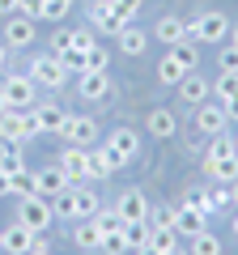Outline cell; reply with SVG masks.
I'll use <instances>...</instances> for the list:
<instances>
[{"label":"cell","mask_w":238,"mask_h":255,"mask_svg":"<svg viewBox=\"0 0 238 255\" xmlns=\"http://www.w3.org/2000/svg\"><path fill=\"white\" fill-rule=\"evenodd\" d=\"M166 255H187V251H183V247H179V251H166Z\"/></svg>","instance_id":"obj_54"},{"label":"cell","mask_w":238,"mask_h":255,"mask_svg":"<svg viewBox=\"0 0 238 255\" xmlns=\"http://www.w3.org/2000/svg\"><path fill=\"white\" fill-rule=\"evenodd\" d=\"M179 94H183V102H187V107H200V102H209V94H213V85L204 81L200 73H187L183 81H179Z\"/></svg>","instance_id":"obj_18"},{"label":"cell","mask_w":238,"mask_h":255,"mask_svg":"<svg viewBox=\"0 0 238 255\" xmlns=\"http://www.w3.org/2000/svg\"><path fill=\"white\" fill-rule=\"evenodd\" d=\"M85 166H90V179H107V174H115L123 162L115 157L111 145H90L85 149Z\"/></svg>","instance_id":"obj_7"},{"label":"cell","mask_w":238,"mask_h":255,"mask_svg":"<svg viewBox=\"0 0 238 255\" xmlns=\"http://www.w3.org/2000/svg\"><path fill=\"white\" fill-rule=\"evenodd\" d=\"M68 9H73V4H64V0H43L38 17H43V21H64V17H68Z\"/></svg>","instance_id":"obj_39"},{"label":"cell","mask_w":238,"mask_h":255,"mask_svg":"<svg viewBox=\"0 0 238 255\" xmlns=\"http://www.w3.org/2000/svg\"><path fill=\"white\" fill-rule=\"evenodd\" d=\"M149 230H153L149 221H123V238H128V247H132V251L149 243Z\"/></svg>","instance_id":"obj_31"},{"label":"cell","mask_w":238,"mask_h":255,"mask_svg":"<svg viewBox=\"0 0 238 255\" xmlns=\"http://www.w3.org/2000/svg\"><path fill=\"white\" fill-rule=\"evenodd\" d=\"M187 255H221V238L204 230V234H196V238H192V247H187Z\"/></svg>","instance_id":"obj_30"},{"label":"cell","mask_w":238,"mask_h":255,"mask_svg":"<svg viewBox=\"0 0 238 255\" xmlns=\"http://www.w3.org/2000/svg\"><path fill=\"white\" fill-rule=\"evenodd\" d=\"M230 153H238L234 136H226V132H217V136H213V145H209V153H204V157H230Z\"/></svg>","instance_id":"obj_37"},{"label":"cell","mask_w":238,"mask_h":255,"mask_svg":"<svg viewBox=\"0 0 238 255\" xmlns=\"http://www.w3.org/2000/svg\"><path fill=\"white\" fill-rule=\"evenodd\" d=\"M64 4H73V0H64Z\"/></svg>","instance_id":"obj_56"},{"label":"cell","mask_w":238,"mask_h":255,"mask_svg":"<svg viewBox=\"0 0 238 255\" xmlns=\"http://www.w3.org/2000/svg\"><path fill=\"white\" fill-rule=\"evenodd\" d=\"M217 68H221V73H238V47L234 43H226L217 51Z\"/></svg>","instance_id":"obj_41"},{"label":"cell","mask_w":238,"mask_h":255,"mask_svg":"<svg viewBox=\"0 0 238 255\" xmlns=\"http://www.w3.org/2000/svg\"><path fill=\"white\" fill-rule=\"evenodd\" d=\"M115 209H119V217H123V221H149V200L140 196L136 187L123 191V196L115 200Z\"/></svg>","instance_id":"obj_16"},{"label":"cell","mask_w":238,"mask_h":255,"mask_svg":"<svg viewBox=\"0 0 238 255\" xmlns=\"http://www.w3.org/2000/svg\"><path fill=\"white\" fill-rule=\"evenodd\" d=\"M77 247H85V251H98L102 247V230H98V221L94 217H85V221H77Z\"/></svg>","instance_id":"obj_26"},{"label":"cell","mask_w":238,"mask_h":255,"mask_svg":"<svg viewBox=\"0 0 238 255\" xmlns=\"http://www.w3.org/2000/svg\"><path fill=\"white\" fill-rule=\"evenodd\" d=\"M34 115H38V128H43V132H60V128L68 124V111L60 107V102H38Z\"/></svg>","instance_id":"obj_21"},{"label":"cell","mask_w":238,"mask_h":255,"mask_svg":"<svg viewBox=\"0 0 238 255\" xmlns=\"http://www.w3.org/2000/svg\"><path fill=\"white\" fill-rule=\"evenodd\" d=\"M4 47H30L34 43V17H26V13H13L9 21H4Z\"/></svg>","instance_id":"obj_8"},{"label":"cell","mask_w":238,"mask_h":255,"mask_svg":"<svg viewBox=\"0 0 238 255\" xmlns=\"http://www.w3.org/2000/svg\"><path fill=\"white\" fill-rule=\"evenodd\" d=\"M187 38H196V43H226L230 38V17L217 13V9L196 13V17L187 21Z\"/></svg>","instance_id":"obj_1"},{"label":"cell","mask_w":238,"mask_h":255,"mask_svg":"<svg viewBox=\"0 0 238 255\" xmlns=\"http://www.w3.org/2000/svg\"><path fill=\"white\" fill-rule=\"evenodd\" d=\"M0 140H13V145H26L30 140L26 111H4V115H0Z\"/></svg>","instance_id":"obj_15"},{"label":"cell","mask_w":238,"mask_h":255,"mask_svg":"<svg viewBox=\"0 0 238 255\" xmlns=\"http://www.w3.org/2000/svg\"><path fill=\"white\" fill-rule=\"evenodd\" d=\"M192 124H196V132H204V136H217V132H226L230 115H226V107H217V102H200L196 115H192Z\"/></svg>","instance_id":"obj_6"},{"label":"cell","mask_w":238,"mask_h":255,"mask_svg":"<svg viewBox=\"0 0 238 255\" xmlns=\"http://www.w3.org/2000/svg\"><path fill=\"white\" fill-rule=\"evenodd\" d=\"M77 90H81V98L102 102V98L111 94V77H107V73H94V68H85V73H77Z\"/></svg>","instance_id":"obj_13"},{"label":"cell","mask_w":238,"mask_h":255,"mask_svg":"<svg viewBox=\"0 0 238 255\" xmlns=\"http://www.w3.org/2000/svg\"><path fill=\"white\" fill-rule=\"evenodd\" d=\"M17 221L30 230V234H43L47 226L55 221V213H51V204H47V196H21V204H17Z\"/></svg>","instance_id":"obj_2"},{"label":"cell","mask_w":238,"mask_h":255,"mask_svg":"<svg viewBox=\"0 0 238 255\" xmlns=\"http://www.w3.org/2000/svg\"><path fill=\"white\" fill-rule=\"evenodd\" d=\"M73 47H77V51H90V47H94V34H90V30H73Z\"/></svg>","instance_id":"obj_44"},{"label":"cell","mask_w":238,"mask_h":255,"mask_svg":"<svg viewBox=\"0 0 238 255\" xmlns=\"http://www.w3.org/2000/svg\"><path fill=\"white\" fill-rule=\"evenodd\" d=\"M60 170L68 174L73 183H85L90 179V166H85V145H64V153H60Z\"/></svg>","instance_id":"obj_10"},{"label":"cell","mask_w":238,"mask_h":255,"mask_svg":"<svg viewBox=\"0 0 238 255\" xmlns=\"http://www.w3.org/2000/svg\"><path fill=\"white\" fill-rule=\"evenodd\" d=\"M230 43H234V47H238V26H230Z\"/></svg>","instance_id":"obj_51"},{"label":"cell","mask_w":238,"mask_h":255,"mask_svg":"<svg viewBox=\"0 0 238 255\" xmlns=\"http://www.w3.org/2000/svg\"><path fill=\"white\" fill-rule=\"evenodd\" d=\"M90 26H98L102 34H119L128 21L115 13V4H111V0H94V4H90Z\"/></svg>","instance_id":"obj_9"},{"label":"cell","mask_w":238,"mask_h":255,"mask_svg":"<svg viewBox=\"0 0 238 255\" xmlns=\"http://www.w3.org/2000/svg\"><path fill=\"white\" fill-rule=\"evenodd\" d=\"M0 251H4V230H0Z\"/></svg>","instance_id":"obj_55"},{"label":"cell","mask_w":238,"mask_h":255,"mask_svg":"<svg viewBox=\"0 0 238 255\" xmlns=\"http://www.w3.org/2000/svg\"><path fill=\"white\" fill-rule=\"evenodd\" d=\"M4 55H9V51H4V38H0V68H4Z\"/></svg>","instance_id":"obj_52"},{"label":"cell","mask_w":238,"mask_h":255,"mask_svg":"<svg viewBox=\"0 0 238 255\" xmlns=\"http://www.w3.org/2000/svg\"><path fill=\"white\" fill-rule=\"evenodd\" d=\"M213 94H217L221 102H230V98L238 94V73H221L217 81H213Z\"/></svg>","instance_id":"obj_35"},{"label":"cell","mask_w":238,"mask_h":255,"mask_svg":"<svg viewBox=\"0 0 238 255\" xmlns=\"http://www.w3.org/2000/svg\"><path fill=\"white\" fill-rule=\"evenodd\" d=\"M234 145H238V136H234Z\"/></svg>","instance_id":"obj_57"},{"label":"cell","mask_w":238,"mask_h":255,"mask_svg":"<svg viewBox=\"0 0 238 255\" xmlns=\"http://www.w3.org/2000/svg\"><path fill=\"white\" fill-rule=\"evenodd\" d=\"M204 174H209L213 183H234L238 179V153H230V157H204Z\"/></svg>","instance_id":"obj_19"},{"label":"cell","mask_w":238,"mask_h":255,"mask_svg":"<svg viewBox=\"0 0 238 255\" xmlns=\"http://www.w3.org/2000/svg\"><path fill=\"white\" fill-rule=\"evenodd\" d=\"M34 90H38V85L30 81V73L26 77H0V94H4V102H9V111L34 107Z\"/></svg>","instance_id":"obj_4"},{"label":"cell","mask_w":238,"mask_h":255,"mask_svg":"<svg viewBox=\"0 0 238 255\" xmlns=\"http://www.w3.org/2000/svg\"><path fill=\"white\" fill-rule=\"evenodd\" d=\"M107 145L115 149V157H119L123 166L136 162V153H140V140H136V132H132V128H115V132L107 136Z\"/></svg>","instance_id":"obj_12"},{"label":"cell","mask_w":238,"mask_h":255,"mask_svg":"<svg viewBox=\"0 0 238 255\" xmlns=\"http://www.w3.org/2000/svg\"><path fill=\"white\" fill-rule=\"evenodd\" d=\"M94 221H98L102 234H111V230H123V217H119V209H98V213H94Z\"/></svg>","instance_id":"obj_38"},{"label":"cell","mask_w":238,"mask_h":255,"mask_svg":"<svg viewBox=\"0 0 238 255\" xmlns=\"http://www.w3.org/2000/svg\"><path fill=\"white\" fill-rule=\"evenodd\" d=\"M221 107H226V115H230V119H238V94H234L230 102H221Z\"/></svg>","instance_id":"obj_47"},{"label":"cell","mask_w":238,"mask_h":255,"mask_svg":"<svg viewBox=\"0 0 238 255\" xmlns=\"http://www.w3.org/2000/svg\"><path fill=\"white\" fill-rule=\"evenodd\" d=\"M149 247H153V251H179V230L174 226H153L149 230Z\"/></svg>","instance_id":"obj_27"},{"label":"cell","mask_w":238,"mask_h":255,"mask_svg":"<svg viewBox=\"0 0 238 255\" xmlns=\"http://www.w3.org/2000/svg\"><path fill=\"white\" fill-rule=\"evenodd\" d=\"M17 170H26V157H21V145L4 140V145H0V174L9 179V174H17Z\"/></svg>","instance_id":"obj_25"},{"label":"cell","mask_w":238,"mask_h":255,"mask_svg":"<svg viewBox=\"0 0 238 255\" xmlns=\"http://www.w3.org/2000/svg\"><path fill=\"white\" fill-rule=\"evenodd\" d=\"M98 251L102 255H123V251H132V247H128V238H123V230H111V234H102Z\"/></svg>","instance_id":"obj_33"},{"label":"cell","mask_w":238,"mask_h":255,"mask_svg":"<svg viewBox=\"0 0 238 255\" xmlns=\"http://www.w3.org/2000/svg\"><path fill=\"white\" fill-rule=\"evenodd\" d=\"M153 34H157V43L174 47V43H183V38H187V21H183V17H174V13H166V17H157Z\"/></svg>","instance_id":"obj_17"},{"label":"cell","mask_w":238,"mask_h":255,"mask_svg":"<svg viewBox=\"0 0 238 255\" xmlns=\"http://www.w3.org/2000/svg\"><path fill=\"white\" fill-rule=\"evenodd\" d=\"M183 209H209V187H196V183H192V187L183 191Z\"/></svg>","instance_id":"obj_40"},{"label":"cell","mask_w":238,"mask_h":255,"mask_svg":"<svg viewBox=\"0 0 238 255\" xmlns=\"http://www.w3.org/2000/svg\"><path fill=\"white\" fill-rule=\"evenodd\" d=\"M136 255H162V251H153V247L145 243V247H136Z\"/></svg>","instance_id":"obj_48"},{"label":"cell","mask_w":238,"mask_h":255,"mask_svg":"<svg viewBox=\"0 0 238 255\" xmlns=\"http://www.w3.org/2000/svg\"><path fill=\"white\" fill-rule=\"evenodd\" d=\"M166 51H170L174 60L183 64L187 73H196V68H200V47H196V38H183V43H174V47H166Z\"/></svg>","instance_id":"obj_24"},{"label":"cell","mask_w":238,"mask_h":255,"mask_svg":"<svg viewBox=\"0 0 238 255\" xmlns=\"http://www.w3.org/2000/svg\"><path fill=\"white\" fill-rule=\"evenodd\" d=\"M30 81L38 85V90H60V85L68 81V68L55 55H34V64H30Z\"/></svg>","instance_id":"obj_3"},{"label":"cell","mask_w":238,"mask_h":255,"mask_svg":"<svg viewBox=\"0 0 238 255\" xmlns=\"http://www.w3.org/2000/svg\"><path fill=\"white\" fill-rule=\"evenodd\" d=\"M4 111H9V102H4V94H0V115H4Z\"/></svg>","instance_id":"obj_53"},{"label":"cell","mask_w":238,"mask_h":255,"mask_svg":"<svg viewBox=\"0 0 238 255\" xmlns=\"http://www.w3.org/2000/svg\"><path fill=\"white\" fill-rule=\"evenodd\" d=\"M30 247H34V234H30L21 221H13V226L4 230V251L9 255H30Z\"/></svg>","instance_id":"obj_23"},{"label":"cell","mask_w":238,"mask_h":255,"mask_svg":"<svg viewBox=\"0 0 238 255\" xmlns=\"http://www.w3.org/2000/svg\"><path fill=\"white\" fill-rule=\"evenodd\" d=\"M174 221H179V209H170V204L149 209V226H174Z\"/></svg>","instance_id":"obj_42"},{"label":"cell","mask_w":238,"mask_h":255,"mask_svg":"<svg viewBox=\"0 0 238 255\" xmlns=\"http://www.w3.org/2000/svg\"><path fill=\"white\" fill-rule=\"evenodd\" d=\"M85 68H94V73H107V68H111V51H107L102 43H94L90 51H85Z\"/></svg>","instance_id":"obj_34"},{"label":"cell","mask_w":238,"mask_h":255,"mask_svg":"<svg viewBox=\"0 0 238 255\" xmlns=\"http://www.w3.org/2000/svg\"><path fill=\"white\" fill-rule=\"evenodd\" d=\"M68 187H77V183L68 179L60 166H47V170L34 174V191H38V196H60V191H68Z\"/></svg>","instance_id":"obj_11"},{"label":"cell","mask_w":238,"mask_h":255,"mask_svg":"<svg viewBox=\"0 0 238 255\" xmlns=\"http://www.w3.org/2000/svg\"><path fill=\"white\" fill-rule=\"evenodd\" d=\"M183 77H187V68H183L179 60H174L170 51H166L162 60H157V81H162V85H179Z\"/></svg>","instance_id":"obj_28"},{"label":"cell","mask_w":238,"mask_h":255,"mask_svg":"<svg viewBox=\"0 0 238 255\" xmlns=\"http://www.w3.org/2000/svg\"><path fill=\"white\" fill-rule=\"evenodd\" d=\"M209 209H234V196H230V183H213L209 187Z\"/></svg>","instance_id":"obj_32"},{"label":"cell","mask_w":238,"mask_h":255,"mask_svg":"<svg viewBox=\"0 0 238 255\" xmlns=\"http://www.w3.org/2000/svg\"><path fill=\"white\" fill-rule=\"evenodd\" d=\"M145 47H149V38L140 34V30L132 26V21H128V26H123V30H119V51H123V55H140V51H145Z\"/></svg>","instance_id":"obj_29"},{"label":"cell","mask_w":238,"mask_h":255,"mask_svg":"<svg viewBox=\"0 0 238 255\" xmlns=\"http://www.w3.org/2000/svg\"><path fill=\"white\" fill-rule=\"evenodd\" d=\"M209 217H213L209 209H183V204H179V221H174V230H179L183 238H196V234L209 230Z\"/></svg>","instance_id":"obj_14"},{"label":"cell","mask_w":238,"mask_h":255,"mask_svg":"<svg viewBox=\"0 0 238 255\" xmlns=\"http://www.w3.org/2000/svg\"><path fill=\"white\" fill-rule=\"evenodd\" d=\"M102 204H98V196H94L85 183H77L73 187V221H85V217H94Z\"/></svg>","instance_id":"obj_22"},{"label":"cell","mask_w":238,"mask_h":255,"mask_svg":"<svg viewBox=\"0 0 238 255\" xmlns=\"http://www.w3.org/2000/svg\"><path fill=\"white\" fill-rule=\"evenodd\" d=\"M149 132H153L157 140H170L174 132H179V119H174L170 107H153L149 111Z\"/></svg>","instance_id":"obj_20"},{"label":"cell","mask_w":238,"mask_h":255,"mask_svg":"<svg viewBox=\"0 0 238 255\" xmlns=\"http://www.w3.org/2000/svg\"><path fill=\"white\" fill-rule=\"evenodd\" d=\"M38 9H43V0H17V13H26L34 21H38Z\"/></svg>","instance_id":"obj_45"},{"label":"cell","mask_w":238,"mask_h":255,"mask_svg":"<svg viewBox=\"0 0 238 255\" xmlns=\"http://www.w3.org/2000/svg\"><path fill=\"white\" fill-rule=\"evenodd\" d=\"M230 196H234V209H238V179L230 183Z\"/></svg>","instance_id":"obj_49"},{"label":"cell","mask_w":238,"mask_h":255,"mask_svg":"<svg viewBox=\"0 0 238 255\" xmlns=\"http://www.w3.org/2000/svg\"><path fill=\"white\" fill-rule=\"evenodd\" d=\"M111 4H115V13H119L123 21H132V17L140 13V4H145V0H111Z\"/></svg>","instance_id":"obj_43"},{"label":"cell","mask_w":238,"mask_h":255,"mask_svg":"<svg viewBox=\"0 0 238 255\" xmlns=\"http://www.w3.org/2000/svg\"><path fill=\"white\" fill-rule=\"evenodd\" d=\"M9 191H13V196H34V174H30V170L9 174Z\"/></svg>","instance_id":"obj_36"},{"label":"cell","mask_w":238,"mask_h":255,"mask_svg":"<svg viewBox=\"0 0 238 255\" xmlns=\"http://www.w3.org/2000/svg\"><path fill=\"white\" fill-rule=\"evenodd\" d=\"M17 13V0H0V17H13Z\"/></svg>","instance_id":"obj_46"},{"label":"cell","mask_w":238,"mask_h":255,"mask_svg":"<svg viewBox=\"0 0 238 255\" xmlns=\"http://www.w3.org/2000/svg\"><path fill=\"white\" fill-rule=\"evenodd\" d=\"M60 136H64V145H85L90 149L98 140V124H94V115H68V124L60 128Z\"/></svg>","instance_id":"obj_5"},{"label":"cell","mask_w":238,"mask_h":255,"mask_svg":"<svg viewBox=\"0 0 238 255\" xmlns=\"http://www.w3.org/2000/svg\"><path fill=\"white\" fill-rule=\"evenodd\" d=\"M230 234L238 238V213H234V217H230Z\"/></svg>","instance_id":"obj_50"}]
</instances>
